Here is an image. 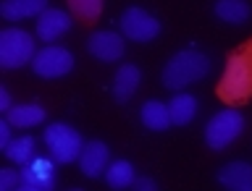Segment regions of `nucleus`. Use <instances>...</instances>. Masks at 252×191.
Wrapping results in <instances>:
<instances>
[{
  "label": "nucleus",
  "mask_w": 252,
  "mask_h": 191,
  "mask_svg": "<svg viewBox=\"0 0 252 191\" xmlns=\"http://www.w3.org/2000/svg\"><path fill=\"white\" fill-rule=\"evenodd\" d=\"M216 94L226 105L252 100V39H247L226 58V68L216 86Z\"/></svg>",
  "instance_id": "1"
},
{
  "label": "nucleus",
  "mask_w": 252,
  "mask_h": 191,
  "mask_svg": "<svg viewBox=\"0 0 252 191\" xmlns=\"http://www.w3.org/2000/svg\"><path fill=\"white\" fill-rule=\"evenodd\" d=\"M210 68H213L210 55H205L202 50H194V47H187V50L173 53L165 60L160 71V82L165 89H184V86L194 82H202L210 74Z\"/></svg>",
  "instance_id": "2"
},
{
  "label": "nucleus",
  "mask_w": 252,
  "mask_h": 191,
  "mask_svg": "<svg viewBox=\"0 0 252 191\" xmlns=\"http://www.w3.org/2000/svg\"><path fill=\"white\" fill-rule=\"evenodd\" d=\"M244 131V115L234 105L218 110L216 115L205 123V144L213 152H223L228 144H234Z\"/></svg>",
  "instance_id": "3"
},
{
  "label": "nucleus",
  "mask_w": 252,
  "mask_h": 191,
  "mask_svg": "<svg viewBox=\"0 0 252 191\" xmlns=\"http://www.w3.org/2000/svg\"><path fill=\"white\" fill-rule=\"evenodd\" d=\"M34 53H37V45L29 31H24L19 27H8L0 31V66L5 71H13V68H21L27 63H32Z\"/></svg>",
  "instance_id": "4"
},
{
  "label": "nucleus",
  "mask_w": 252,
  "mask_h": 191,
  "mask_svg": "<svg viewBox=\"0 0 252 191\" xmlns=\"http://www.w3.org/2000/svg\"><path fill=\"white\" fill-rule=\"evenodd\" d=\"M42 136H45V144H47V149H50L53 160L63 163V165L79 160V155H82V149H84L82 134H79L71 123H61V121L50 123Z\"/></svg>",
  "instance_id": "5"
},
{
  "label": "nucleus",
  "mask_w": 252,
  "mask_h": 191,
  "mask_svg": "<svg viewBox=\"0 0 252 191\" xmlns=\"http://www.w3.org/2000/svg\"><path fill=\"white\" fill-rule=\"evenodd\" d=\"M118 27H121V34L131 42H153V39L160 34V21L158 16H153L150 11L139 5H129L124 8L121 19H118Z\"/></svg>",
  "instance_id": "6"
},
{
  "label": "nucleus",
  "mask_w": 252,
  "mask_h": 191,
  "mask_svg": "<svg viewBox=\"0 0 252 191\" xmlns=\"http://www.w3.org/2000/svg\"><path fill=\"white\" fill-rule=\"evenodd\" d=\"M74 53L61 45H45L42 50L34 53L32 58V71L39 79H61L74 71Z\"/></svg>",
  "instance_id": "7"
},
{
  "label": "nucleus",
  "mask_w": 252,
  "mask_h": 191,
  "mask_svg": "<svg viewBox=\"0 0 252 191\" xmlns=\"http://www.w3.org/2000/svg\"><path fill=\"white\" fill-rule=\"evenodd\" d=\"M124 50H126V39H124V34H118V31L100 29V31H92L90 39H87V53L100 63L121 60Z\"/></svg>",
  "instance_id": "8"
},
{
  "label": "nucleus",
  "mask_w": 252,
  "mask_h": 191,
  "mask_svg": "<svg viewBox=\"0 0 252 191\" xmlns=\"http://www.w3.org/2000/svg\"><path fill=\"white\" fill-rule=\"evenodd\" d=\"M71 29V13H66L63 8H45L37 16L34 31L45 45H53L58 37H63Z\"/></svg>",
  "instance_id": "9"
},
{
  "label": "nucleus",
  "mask_w": 252,
  "mask_h": 191,
  "mask_svg": "<svg viewBox=\"0 0 252 191\" xmlns=\"http://www.w3.org/2000/svg\"><path fill=\"white\" fill-rule=\"evenodd\" d=\"M108 157H110V149L105 141H100V139L84 141V149L79 155V168H82L87 178H100V176H105Z\"/></svg>",
  "instance_id": "10"
},
{
  "label": "nucleus",
  "mask_w": 252,
  "mask_h": 191,
  "mask_svg": "<svg viewBox=\"0 0 252 191\" xmlns=\"http://www.w3.org/2000/svg\"><path fill=\"white\" fill-rule=\"evenodd\" d=\"M216 181L223 189L231 191H252V163L247 160H231L223 168H218Z\"/></svg>",
  "instance_id": "11"
},
{
  "label": "nucleus",
  "mask_w": 252,
  "mask_h": 191,
  "mask_svg": "<svg viewBox=\"0 0 252 191\" xmlns=\"http://www.w3.org/2000/svg\"><path fill=\"white\" fill-rule=\"evenodd\" d=\"M55 184V165L47 157H34L21 170V186L24 189H53Z\"/></svg>",
  "instance_id": "12"
},
{
  "label": "nucleus",
  "mask_w": 252,
  "mask_h": 191,
  "mask_svg": "<svg viewBox=\"0 0 252 191\" xmlns=\"http://www.w3.org/2000/svg\"><path fill=\"white\" fill-rule=\"evenodd\" d=\"M139 82H142V71L134 66V63H124V66H118L116 76H113V86H110V92H113V100L116 102H129L134 94L139 89Z\"/></svg>",
  "instance_id": "13"
},
{
  "label": "nucleus",
  "mask_w": 252,
  "mask_h": 191,
  "mask_svg": "<svg viewBox=\"0 0 252 191\" xmlns=\"http://www.w3.org/2000/svg\"><path fill=\"white\" fill-rule=\"evenodd\" d=\"M139 121L142 126H145L147 131H155V134H160V131H168L171 129V113H168V105L160 100H147V102H142V108H139Z\"/></svg>",
  "instance_id": "14"
},
{
  "label": "nucleus",
  "mask_w": 252,
  "mask_h": 191,
  "mask_svg": "<svg viewBox=\"0 0 252 191\" xmlns=\"http://www.w3.org/2000/svg\"><path fill=\"white\" fill-rule=\"evenodd\" d=\"M213 13L218 21L231 24V27H242L252 19V5L247 0H216L213 3Z\"/></svg>",
  "instance_id": "15"
},
{
  "label": "nucleus",
  "mask_w": 252,
  "mask_h": 191,
  "mask_svg": "<svg viewBox=\"0 0 252 191\" xmlns=\"http://www.w3.org/2000/svg\"><path fill=\"white\" fill-rule=\"evenodd\" d=\"M45 108L37 105V102H21V105H13L11 110L5 113L8 123L13 129H32V126H39L45 121Z\"/></svg>",
  "instance_id": "16"
},
{
  "label": "nucleus",
  "mask_w": 252,
  "mask_h": 191,
  "mask_svg": "<svg viewBox=\"0 0 252 191\" xmlns=\"http://www.w3.org/2000/svg\"><path fill=\"white\" fill-rule=\"evenodd\" d=\"M47 8V0H3L0 3V16L5 21H24L32 16H39Z\"/></svg>",
  "instance_id": "17"
},
{
  "label": "nucleus",
  "mask_w": 252,
  "mask_h": 191,
  "mask_svg": "<svg viewBox=\"0 0 252 191\" xmlns=\"http://www.w3.org/2000/svg\"><path fill=\"white\" fill-rule=\"evenodd\" d=\"M197 97L189 92H179L176 97H171L168 102V113H171V123L173 126H187L197 118Z\"/></svg>",
  "instance_id": "18"
},
{
  "label": "nucleus",
  "mask_w": 252,
  "mask_h": 191,
  "mask_svg": "<svg viewBox=\"0 0 252 191\" xmlns=\"http://www.w3.org/2000/svg\"><path fill=\"white\" fill-rule=\"evenodd\" d=\"M34 147H37L34 136L24 134V136H16V139L8 141V144L3 147V155L11 163H16V165H21V168H24V165H29L32 160H34Z\"/></svg>",
  "instance_id": "19"
},
{
  "label": "nucleus",
  "mask_w": 252,
  "mask_h": 191,
  "mask_svg": "<svg viewBox=\"0 0 252 191\" xmlns=\"http://www.w3.org/2000/svg\"><path fill=\"white\" fill-rule=\"evenodd\" d=\"M134 178H137V173L129 160H113L105 168V184L110 189H129L134 186Z\"/></svg>",
  "instance_id": "20"
},
{
  "label": "nucleus",
  "mask_w": 252,
  "mask_h": 191,
  "mask_svg": "<svg viewBox=\"0 0 252 191\" xmlns=\"http://www.w3.org/2000/svg\"><path fill=\"white\" fill-rule=\"evenodd\" d=\"M66 3L71 8V13L79 21H87V24L97 21V16L102 11V0H66Z\"/></svg>",
  "instance_id": "21"
},
{
  "label": "nucleus",
  "mask_w": 252,
  "mask_h": 191,
  "mask_svg": "<svg viewBox=\"0 0 252 191\" xmlns=\"http://www.w3.org/2000/svg\"><path fill=\"white\" fill-rule=\"evenodd\" d=\"M19 186H21V170L0 168V189H3V191H13Z\"/></svg>",
  "instance_id": "22"
},
{
  "label": "nucleus",
  "mask_w": 252,
  "mask_h": 191,
  "mask_svg": "<svg viewBox=\"0 0 252 191\" xmlns=\"http://www.w3.org/2000/svg\"><path fill=\"white\" fill-rule=\"evenodd\" d=\"M134 189H139V191H155V189H158V181L150 178V176L134 178Z\"/></svg>",
  "instance_id": "23"
},
{
  "label": "nucleus",
  "mask_w": 252,
  "mask_h": 191,
  "mask_svg": "<svg viewBox=\"0 0 252 191\" xmlns=\"http://www.w3.org/2000/svg\"><path fill=\"white\" fill-rule=\"evenodd\" d=\"M11 129H13V126L8 123V118H5V121H0V147H5L8 141H11Z\"/></svg>",
  "instance_id": "24"
},
{
  "label": "nucleus",
  "mask_w": 252,
  "mask_h": 191,
  "mask_svg": "<svg viewBox=\"0 0 252 191\" xmlns=\"http://www.w3.org/2000/svg\"><path fill=\"white\" fill-rule=\"evenodd\" d=\"M11 108H13V105H11V92H8L5 86H0V110H3V113H8Z\"/></svg>",
  "instance_id": "25"
}]
</instances>
